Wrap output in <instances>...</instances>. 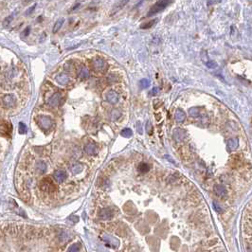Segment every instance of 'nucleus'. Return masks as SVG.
<instances>
[{
  "instance_id": "13",
  "label": "nucleus",
  "mask_w": 252,
  "mask_h": 252,
  "mask_svg": "<svg viewBox=\"0 0 252 252\" xmlns=\"http://www.w3.org/2000/svg\"><path fill=\"white\" fill-rule=\"evenodd\" d=\"M83 170V164H81V163H79V162H75L70 167V171L72 172V173H75V174L82 173Z\"/></svg>"
},
{
  "instance_id": "30",
  "label": "nucleus",
  "mask_w": 252,
  "mask_h": 252,
  "mask_svg": "<svg viewBox=\"0 0 252 252\" xmlns=\"http://www.w3.org/2000/svg\"><path fill=\"white\" fill-rule=\"evenodd\" d=\"M12 18H13V16H12V15H11V16L7 17V18H6V19L4 20V23H3V25H4L5 27L9 26V25L11 24V22L12 21Z\"/></svg>"
},
{
  "instance_id": "28",
  "label": "nucleus",
  "mask_w": 252,
  "mask_h": 252,
  "mask_svg": "<svg viewBox=\"0 0 252 252\" xmlns=\"http://www.w3.org/2000/svg\"><path fill=\"white\" fill-rule=\"evenodd\" d=\"M26 132H27L26 125L23 122H19V133L22 135H24V134H26Z\"/></svg>"
},
{
  "instance_id": "6",
  "label": "nucleus",
  "mask_w": 252,
  "mask_h": 252,
  "mask_svg": "<svg viewBox=\"0 0 252 252\" xmlns=\"http://www.w3.org/2000/svg\"><path fill=\"white\" fill-rule=\"evenodd\" d=\"M61 99H62V94L61 93H59V92L54 93L48 100L49 105H50L52 107H57L59 105H60Z\"/></svg>"
},
{
  "instance_id": "22",
  "label": "nucleus",
  "mask_w": 252,
  "mask_h": 252,
  "mask_svg": "<svg viewBox=\"0 0 252 252\" xmlns=\"http://www.w3.org/2000/svg\"><path fill=\"white\" fill-rule=\"evenodd\" d=\"M121 112L118 111V110H117V109H113L112 111H111V113H110V118H111V121L112 122H115V121H117V120H118V117H121Z\"/></svg>"
},
{
  "instance_id": "7",
  "label": "nucleus",
  "mask_w": 252,
  "mask_h": 252,
  "mask_svg": "<svg viewBox=\"0 0 252 252\" xmlns=\"http://www.w3.org/2000/svg\"><path fill=\"white\" fill-rule=\"evenodd\" d=\"M84 153L89 155V156H94L97 155L98 153V147L95 143L93 142H88L85 146H84Z\"/></svg>"
},
{
  "instance_id": "34",
  "label": "nucleus",
  "mask_w": 252,
  "mask_h": 252,
  "mask_svg": "<svg viewBox=\"0 0 252 252\" xmlns=\"http://www.w3.org/2000/svg\"><path fill=\"white\" fill-rule=\"evenodd\" d=\"M138 130H139V132L140 133V134H142V131H141V129H140V123H139V128H138Z\"/></svg>"
},
{
  "instance_id": "27",
  "label": "nucleus",
  "mask_w": 252,
  "mask_h": 252,
  "mask_svg": "<svg viewBox=\"0 0 252 252\" xmlns=\"http://www.w3.org/2000/svg\"><path fill=\"white\" fill-rule=\"evenodd\" d=\"M139 85H140L141 88H148L150 86V81L148 79H142L139 82Z\"/></svg>"
},
{
  "instance_id": "25",
  "label": "nucleus",
  "mask_w": 252,
  "mask_h": 252,
  "mask_svg": "<svg viewBox=\"0 0 252 252\" xmlns=\"http://www.w3.org/2000/svg\"><path fill=\"white\" fill-rule=\"evenodd\" d=\"M156 22V19L155 20H152V21H149V22H147V23H144V24H141L140 25V28H144V29H147V28H150L151 27H153Z\"/></svg>"
},
{
  "instance_id": "21",
  "label": "nucleus",
  "mask_w": 252,
  "mask_h": 252,
  "mask_svg": "<svg viewBox=\"0 0 252 252\" xmlns=\"http://www.w3.org/2000/svg\"><path fill=\"white\" fill-rule=\"evenodd\" d=\"M138 170H139V173H146L147 172H149V170H150V166L148 165V164H146V163L142 162V163H140V164L139 165Z\"/></svg>"
},
{
  "instance_id": "35",
  "label": "nucleus",
  "mask_w": 252,
  "mask_h": 252,
  "mask_svg": "<svg viewBox=\"0 0 252 252\" xmlns=\"http://www.w3.org/2000/svg\"><path fill=\"white\" fill-rule=\"evenodd\" d=\"M214 3H219L218 1H213V2H207V4H214Z\"/></svg>"
},
{
  "instance_id": "3",
  "label": "nucleus",
  "mask_w": 252,
  "mask_h": 252,
  "mask_svg": "<svg viewBox=\"0 0 252 252\" xmlns=\"http://www.w3.org/2000/svg\"><path fill=\"white\" fill-rule=\"evenodd\" d=\"M39 186H40V189L43 191H46V192H53L56 190L55 185L52 183V181H51V179L49 178V177H46V178L42 179Z\"/></svg>"
},
{
  "instance_id": "19",
  "label": "nucleus",
  "mask_w": 252,
  "mask_h": 252,
  "mask_svg": "<svg viewBox=\"0 0 252 252\" xmlns=\"http://www.w3.org/2000/svg\"><path fill=\"white\" fill-rule=\"evenodd\" d=\"M64 22H65V19L64 18H61V19H59L55 24H54V26H53V29H52V32H54V33H56V32H59V29H60L61 28H62V26H63V24H64Z\"/></svg>"
},
{
  "instance_id": "23",
  "label": "nucleus",
  "mask_w": 252,
  "mask_h": 252,
  "mask_svg": "<svg viewBox=\"0 0 252 252\" xmlns=\"http://www.w3.org/2000/svg\"><path fill=\"white\" fill-rule=\"evenodd\" d=\"M106 80L109 83H117L120 79H118V77L115 75V74H109Z\"/></svg>"
},
{
  "instance_id": "4",
  "label": "nucleus",
  "mask_w": 252,
  "mask_h": 252,
  "mask_svg": "<svg viewBox=\"0 0 252 252\" xmlns=\"http://www.w3.org/2000/svg\"><path fill=\"white\" fill-rule=\"evenodd\" d=\"M171 2L169 1H165V0H162V1H157L152 8L151 10L148 12V16H151L153 14H156V12H159L160 11L164 10Z\"/></svg>"
},
{
  "instance_id": "16",
  "label": "nucleus",
  "mask_w": 252,
  "mask_h": 252,
  "mask_svg": "<svg viewBox=\"0 0 252 252\" xmlns=\"http://www.w3.org/2000/svg\"><path fill=\"white\" fill-rule=\"evenodd\" d=\"M36 171L38 173L42 174L44 173L46 171H47V164L44 161L42 160H39L37 163H36Z\"/></svg>"
},
{
  "instance_id": "12",
  "label": "nucleus",
  "mask_w": 252,
  "mask_h": 252,
  "mask_svg": "<svg viewBox=\"0 0 252 252\" xmlns=\"http://www.w3.org/2000/svg\"><path fill=\"white\" fill-rule=\"evenodd\" d=\"M78 75L81 79H86L89 77V69L87 67H85L84 66H82L80 68H79V71H78Z\"/></svg>"
},
{
  "instance_id": "24",
  "label": "nucleus",
  "mask_w": 252,
  "mask_h": 252,
  "mask_svg": "<svg viewBox=\"0 0 252 252\" xmlns=\"http://www.w3.org/2000/svg\"><path fill=\"white\" fill-rule=\"evenodd\" d=\"M121 135L124 138H130L132 137L133 135V132L130 128H124L122 132H121Z\"/></svg>"
},
{
  "instance_id": "33",
  "label": "nucleus",
  "mask_w": 252,
  "mask_h": 252,
  "mask_svg": "<svg viewBox=\"0 0 252 252\" xmlns=\"http://www.w3.org/2000/svg\"><path fill=\"white\" fill-rule=\"evenodd\" d=\"M31 32V28H26V31H25V32H24V33H23V35L27 36V35L28 34V32Z\"/></svg>"
},
{
  "instance_id": "18",
  "label": "nucleus",
  "mask_w": 252,
  "mask_h": 252,
  "mask_svg": "<svg viewBox=\"0 0 252 252\" xmlns=\"http://www.w3.org/2000/svg\"><path fill=\"white\" fill-rule=\"evenodd\" d=\"M238 139H229L228 141V148L231 151H234L237 149V147H238Z\"/></svg>"
},
{
  "instance_id": "31",
  "label": "nucleus",
  "mask_w": 252,
  "mask_h": 252,
  "mask_svg": "<svg viewBox=\"0 0 252 252\" xmlns=\"http://www.w3.org/2000/svg\"><path fill=\"white\" fill-rule=\"evenodd\" d=\"M213 207H214V210H215L217 212H221V211H222V207H221L220 205H219L218 203H216V202L213 203Z\"/></svg>"
},
{
  "instance_id": "15",
  "label": "nucleus",
  "mask_w": 252,
  "mask_h": 252,
  "mask_svg": "<svg viewBox=\"0 0 252 252\" xmlns=\"http://www.w3.org/2000/svg\"><path fill=\"white\" fill-rule=\"evenodd\" d=\"M214 191L218 196H225L227 194V190L224 186L222 185H215L214 186Z\"/></svg>"
},
{
  "instance_id": "5",
  "label": "nucleus",
  "mask_w": 252,
  "mask_h": 252,
  "mask_svg": "<svg viewBox=\"0 0 252 252\" xmlns=\"http://www.w3.org/2000/svg\"><path fill=\"white\" fill-rule=\"evenodd\" d=\"M2 103H3V105L7 108L13 107L14 105H15V97L11 94L5 95L2 99Z\"/></svg>"
},
{
  "instance_id": "8",
  "label": "nucleus",
  "mask_w": 252,
  "mask_h": 252,
  "mask_svg": "<svg viewBox=\"0 0 252 252\" xmlns=\"http://www.w3.org/2000/svg\"><path fill=\"white\" fill-rule=\"evenodd\" d=\"M105 99L111 105H116L118 100V94L114 90H109L105 94Z\"/></svg>"
},
{
  "instance_id": "10",
  "label": "nucleus",
  "mask_w": 252,
  "mask_h": 252,
  "mask_svg": "<svg viewBox=\"0 0 252 252\" xmlns=\"http://www.w3.org/2000/svg\"><path fill=\"white\" fill-rule=\"evenodd\" d=\"M56 82L59 84H61V85H66V83H68L69 78H68V76L66 75V74H65V73L58 74V75L56 76Z\"/></svg>"
},
{
  "instance_id": "17",
  "label": "nucleus",
  "mask_w": 252,
  "mask_h": 252,
  "mask_svg": "<svg viewBox=\"0 0 252 252\" xmlns=\"http://www.w3.org/2000/svg\"><path fill=\"white\" fill-rule=\"evenodd\" d=\"M186 118V114L181 109H177L175 112V120L177 122H183Z\"/></svg>"
},
{
  "instance_id": "1",
  "label": "nucleus",
  "mask_w": 252,
  "mask_h": 252,
  "mask_svg": "<svg viewBox=\"0 0 252 252\" xmlns=\"http://www.w3.org/2000/svg\"><path fill=\"white\" fill-rule=\"evenodd\" d=\"M90 68L95 72H105L107 69V64L105 60L100 58H95L89 63Z\"/></svg>"
},
{
  "instance_id": "32",
  "label": "nucleus",
  "mask_w": 252,
  "mask_h": 252,
  "mask_svg": "<svg viewBox=\"0 0 252 252\" xmlns=\"http://www.w3.org/2000/svg\"><path fill=\"white\" fill-rule=\"evenodd\" d=\"M159 92V90H158V88L157 87H155V88H153L152 89V91H151V95H156L157 93Z\"/></svg>"
},
{
  "instance_id": "26",
  "label": "nucleus",
  "mask_w": 252,
  "mask_h": 252,
  "mask_svg": "<svg viewBox=\"0 0 252 252\" xmlns=\"http://www.w3.org/2000/svg\"><path fill=\"white\" fill-rule=\"evenodd\" d=\"M189 113L192 117H197L199 116V109L197 107H191L189 110Z\"/></svg>"
},
{
  "instance_id": "14",
  "label": "nucleus",
  "mask_w": 252,
  "mask_h": 252,
  "mask_svg": "<svg viewBox=\"0 0 252 252\" xmlns=\"http://www.w3.org/2000/svg\"><path fill=\"white\" fill-rule=\"evenodd\" d=\"M184 135H185V133L181 129H175L173 131V138L176 141H182L185 137Z\"/></svg>"
},
{
  "instance_id": "20",
  "label": "nucleus",
  "mask_w": 252,
  "mask_h": 252,
  "mask_svg": "<svg viewBox=\"0 0 252 252\" xmlns=\"http://www.w3.org/2000/svg\"><path fill=\"white\" fill-rule=\"evenodd\" d=\"M82 248V245L80 243H75V244H72L68 249H67V252H79Z\"/></svg>"
},
{
  "instance_id": "11",
  "label": "nucleus",
  "mask_w": 252,
  "mask_h": 252,
  "mask_svg": "<svg viewBox=\"0 0 252 252\" xmlns=\"http://www.w3.org/2000/svg\"><path fill=\"white\" fill-rule=\"evenodd\" d=\"M113 217V212L110 209H103L100 212V218L101 220H109Z\"/></svg>"
},
{
  "instance_id": "29",
  "label": "nucleus",
  "mask_w": 252,
  "mask_h": 252,
  "mask_svg": "<svg viewBox=\"0 0 252 252\" xmlns=\"http://www.w3.org/2000/svg\"><path fill=\"white\" fill-rule=\"evenodd\" d=\"M206 65L209 68H216L217 67V64L214 61H209V62L206 63Z\"/></svg>"
},
{
  "instance_id": "9",
  "label": "nucleus",
  "mask_w": 252,
  "mask_h": 252,
  "mask_svg": "<svg viewBox=\"0 0 252 252\" xmlns=\"http://www.w3.org/2000/svg\"><path fill=\"white\" fill-rule=\"evenodd\" d=\"M53 178H54L57 182H59V183H61V182L65 181L66 178V171H64V170H62V169L55 171L54 173H53Z\"/></svg>"
},
{
  "instance_id": "2",
  "label": "nucleus",
  "mask_w": 252,
  "mask_h": 252,
  "mask_svg": "<svg viewBox=\"0 0 252 252\" xmlns=\"http://www.w3.org/2000/svg\"><path fill=\"white\" fill-rule=\"evenodd\" d=\"M36 122L44 130H49L52 127V120L49 116H44V115L37 116Z\"/></svg>"
}]
</instances>
